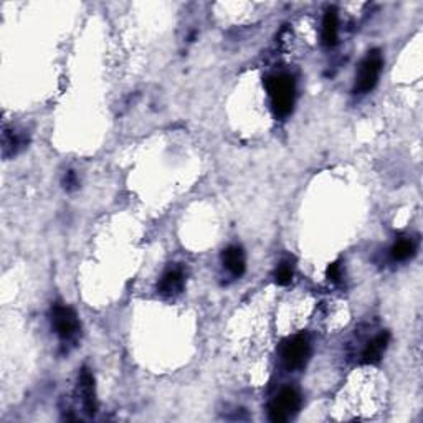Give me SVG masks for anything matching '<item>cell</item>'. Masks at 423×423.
Returning a JSON list of instances; mask_svg holds the SVG:
<instances>
[{
    "label": "cell",
    "instance_id": "6da1fadb",
    "mask_svg": "<svg viewBox=\"0 0 423 423\" xmlns=\"http://www.w3.org/2000/svg\"><path fill=\"white\" fill-rule=\"evenodd\" d=\"M266 91L270 95L271 108L278 118L289 116L296 99V83L288 73H276L266 78Z\"/></svg>",
    "mask_w": 423,
    "mask_h": 423
},
{
    "label": "cell",
    "instance_id": "7a4b0ae2",
    "mask_svg": "<svg viewBox=\"0 0 423 423\" xmlns=\"http://www.w3.org/2000/svg\"><path fill=\"white\" fill-rule=\"evenodd\" d=\"M383 68V56L381 50H370L360 61L356 73L354 93L365 95L377 86Z\"/></svg>",
    "mask_w": 423,
    "mask_h": 423
},
{
    "label": "cell",
    "instance_id": "3957f363",
    "mask_svg": "<svg viewBox=\"0 0 423 423\" xmlns=\"http://www.w3.org/2000/svg\"><path fill=\"white\" fill-rule=\"evenodd\" d=\"M301 404L303 400L299 392L293 387H286L271 400L270 407H268V417L276 423L288 422L299 412Z\"/></svg>",
    "mask_w": 423,
    "mask_h": 423
},
{
    "label": "cell",
    "instance_id": "277c9868",
    "mask_svg": "<svg viewBox=\"0 0 423 423\" xmlns=\"http://www.w3.org/2000/svg\"><path fill=\"white\" fill-rule=\"evenodd\" d=\"M311 356V344L308 336L304 334H296V336L289 337L285 342L283 349H281V359H283L285 367L289 372L294 370H301L306 365L308 359Z\"/></svg>",
    "mask_w": 423,
    "mask_h": 423
},
{
    "label": "cell",
    "instance_id": "5b68a950",
    "mask_svg": "<svg viewBox=\"0 0 423 423\" xmlns=\"http://www.w3.org/2000/svg\"><path fill=\"white\" fill-rule=\"evenodd\" d=\"M51 326L56 336L63 341H72L79 333V319L72 308L66 304H55L51 308Z\"/></svg>",
    "mask_w": 423,
    "mask_h": 423
},
{
    "label": "cell",
    "instance_id": "8992f818",
    "mask_svg": "<svg viewBox=\"0 0 423 423\" xmlns=\"http://www.w3.org/2000/svg\"><path fill=\"white\" fill-rule=\"evenodd\" d=\"M79 395H81L83 407H85L88 415H95L98 410V402H96V390H95V377L86 367L81 370L79 376Z\"/></svg>",
    "mask_w": 423,
    "mask_h": 423
},
{
    "label": "cell",
    "instance_id": "52a82bcc",
    "mask_svg": "<svg viewBox=\"0 0 423 423\" xmlns=\"http://www.w3.org/2000/svg\"><path fill=\"white\" fill-rule=\"evenodd\" d=\"M389 341H390V334L387 333V330L377 334V336L365 346L362 356H360V362L365 365H374L381 362L383 352H385L387 347H389Z\"/></svg>",
    "mask_w": 423,
    "mask_h": 423
},
{
    "label": "cell",
    "instance_id": "ba28073f",
    "mask_svg": "<svg viewBox=\"0 0 423 423\" xmlns=\"http://www.w3.org/2000/svg\"><path fill=\"white\" fill-rule=\"evenodd\" d=\"M185 285V276L184 271L180 268H172V270L166 271L164 276L161 278L157 285V291L162 296H177L179 293H182Z\"/></svg>",
    "mask_w": 423,
    "mask_h": 423
},
{
    "label": "cell",
    "instance_id": "9c48e42d",
    "mask_svg": "<svg viewBox=\"0 0 423 423\" xmlns=\"http://www.w3.org/2000/svg\"><path fill=\"white\" fill-rule=\"evenodd\" d=\"M222 263L233 276H241L246 270L245 251L237 245L228 246L222 251Z\"/></svg>",
    "mask_w": 423,
    "mask_h": 423
},
{
    "label": "cell",
    "instance_id": "30bf717a",
    "mask_svg": "<svg viewBox=\"0 0 423 423\" xmlns=\"http://www.w3.org/2000/svg\"><path fill=\"white\" fill-rule=\"evenodd\" d=\"M339 37V15L334 7H329L324 13L323 19V32H321V40L324 47H334L337 43Z\"/></svg>",
    "mask_w": 423,
    "mask_h": 423
},
{
    "label": "cell",
    "instance_id": "8fae6325",
    "mask_svg": "<svg viewBox=\"0 0 423 423\" xmlns=\"http://www.w3.org/2000/svg\"><path fill=\"white\" fill-rule=\"evenodd\" d=\"M25 136L22 132H17L15 129H10V127H6L2 134V154L3 157H10L15 156L17 152L20 151L22 147L25 145Z\"/></svg>",
    "mask_w": 423,
    "mask_h": 423
},
{
    "label": "cell",
    "instance_id": "7c38bea8",
    "mask_svg": "<svg viewBox=\"0 0 423 423\" xmlns=\"http://www.w3.org/2000/svg\"><path fill=\"white\" fill-rule=\"evenodd\" d=\"M417 244L410 238H402V240L395 241L394 246L390 248V257L395 262H407L415 255Z\"/></svg>",
    "mask_w": 423,
    "mask_h": 423
},
{
    "label": "cell",
    "instance_id": "4fadbf2b",
    "mask_svg": "<svg viewBox=\"0 0 423 423\" xmlns=\"http://www.w3.org/2000/svg\"><path fill=\"white\" fill-rule=\"evenodd\" d=\"M293 280V268L289 266V263H281L275 271V281L280 286H286L291 283Z\"/></svg>",
    "mask_w": 423,
    "mask_h": 423
},
{
    "label": "cell",
    "instance_id": "5bb4252c",
    "mask_svg": "<svg viewBox=\"0 0 423 423\" xmlns=\"http://www.w3.org/2000/svg\"><path fill=\"white\" fill-rule=\"evenodd\" d=\"M342 276V270H341V264L337 262L336 263H330L328 268V278L330 281H334V283H337L339 280H341Z\"/></svg>",
    "mask_w": 423,
    "mask_h": 423
},
{
    "label": "cell",
    "instance_id": "9a60e30c",
    "mask_svg": "<svg viewBox=\"0 0 423 423\" xmlns=\"http://www.w3.org/2000/svg\"><path fill=\"white\" fill-rule=\"evenodd\" d=\"M63 184H65V189H66V191H74V189L78 187V179H77V174H74L73 170L66 172Z\"/></svg>",
    "mask_w": 423,
    "mask_h": 423
}]
</instances>
